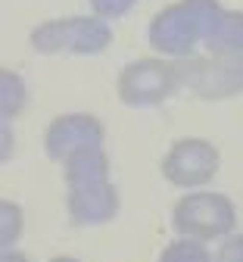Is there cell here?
<instances>
[{
	"instance_id": "1",
	"label": "cell",
	"mask_w": 243,
	"mask_h": 262,
	"mask_svg": "<svg viewBox=\"0 0 243 262\" xmlns=\"http://www.w3.org/2000/svg\"><path fill=\"white\" fill-rule=\"evenodd\" d=\"M222 7L215 0H178L150 22V44L165 56H187L212 31Z\"/></svg>"
},
{
	"instance_id": "2",
	"label": "cell",
	"mask_w": 243,
	"mask_h": 262,
	"mask_svg": "<svg viewBox=\"0 0 243 262\" xmlns=\"http://www.w3.org/2000/svg\"><path fill=\"white\" fill-rule=\"evenodd\" d=\"M171 225H175V231L181 237L206 244V241H218L231 234V228L237 225V209L225 193L193 190L175 203Z\"/></svg>"
},
{
	"instance_id": "3",
	"label": "cell",
	"mask_w": 243,
	"mask_h": 262,
	"mask_svg": "<svg viewBox=\"0 0 243 262\" xmlns=\"http://www.w3.org/2000/svg\"><path fill=\"white\" fill-rule=\"evenodd\" d=\"M113 41L109 25L97 16L53 19L31 31V47L38 53H100Z\"/></svg>"
},
{
	"instance_id": "4",
	"label": "cell",
	"mask_w": 243,
	"mask_h": 262,
	"mask_svg": "<svg viewBox=\"0 0 243 262\" xmlns=\"http://www.w3.org/2000/svg\"><path fill=\"white\" fill-rule=\"evenodd\" d=\"M119 97L128 106H159L168 100L181 84L178 62H162V59H134L128 62L119 75Z\"/></svg>"
},
{
	"instance_id": "5",
	"label": "cell",
	"mask_w": 243,
	"mask_h": 262,
	"mask_svg": "<svg viewBox=\"0 0 243 262\" xmlns=\"http://www.w3.org/2000/svg\"><path fill=\"white\" fill-rule=\"evenodd\" d=\"M181 84L206 100H225L243 91V56H206L178 62Z\"/></svg>"
},
{
	"instance_id": "6",
	"label": "cell",
	"mask_w": 243,
	"mask_h": 262,
	"mask_svg": "<svg viewBox=\"0 0 243 262\" xmlns=\"http://www.w3.org/2000/svg\"><path fill=\"white\" fill-rule=\"evenodd\" d=\"M218 166H222L218 150L209 141H203V138H184L178 144H171V150L165 153L162 175H165L168 184L193 190V187L209 184L215 178Z\"/></svg>"
},
{
	"instance_id": "7",
	"label": "cell",
	"mask_w": 243,
	"mask_h": 262,
	"mask_svg": "<svg viewBox=\"0 0 243 262\" xmlns=\"http://www.w3.org/2000/svg\"><path fill=\"white\" fill-rule=\"evenodd\" d=\"M103 131L100 119L94 116H84V113H69V116H56L44 135V147H47V156L56 159V162H65L69 156H75L81 150H97L103 147Z\"/></svg>"
},
{
	"instance_id": "8",
	"label": "cell",
	"mask_w": 243,
	"mask_h": 262,
	"mask_svg": "<svg viewBox=\"0 0 243 262\" xmlns=\"http://www.w3.org/2000/svg\"><path fill=\"white\" fill-rule=\"evenodd\" d=\"M65 209L75 225H103L119 212V190L113 187L109 178L72 184L65 193Z\"/></svg>"
},
{
	"instance_id": "9",
	"label": "cell",
	"mask_w": 243,
	"mask_h": 262,
	"mask_svg": "<svg viewBox=\"0 0 243 262\" xmlns=\"http://www.w3.org/2000/svg\"><path fill=\"white\" fill-rule=\"evenodd\" d=\"M206 47L215 56H243V13L222 10L212 31L206 35Z\"/></svg>"
},
{
	"instance_id": "10",
	"label": "cell",
	"mask_w": 243,
	"mask_h": 262,
	"mask_svg": "<svg viewBox=\"0 0 243 262\" xmlns=\"http://www.w3.org/2000/svg\"><path fill=\"white\" fill-rule=\"evenodd\" d=\"M25 106V84L16 72H4L0 75V110H4V122H10L13 116H19Z\"/></svg>"
},
{
	"instance_id": "11",
	"label": "cell",
	"mask_w": 243,
	"mask_h": 262,
	"mask_svg": "<svg viewBox=\"0 0 243 262\" xmlns=\"http://www.w3.org/2000/svg\"><path fill=\"white\" fill-rule=\"evenodd\" d=\"M159 262H215V259L209 256V250H206L200 241L181 237V241H171V244L162 250Z\"/></svg>"
},
{
	"instance_id": "12",
	"label": "cell",
	"mask_w": 243,
	"mask_h": 262,
	"mask_svg": "<svg viewBox=\"0 0 243 262\" xmlns=\"http://www.w3.org/2000/svg\"><path fill=\"white\" fill-rule=\"evenodd\" d=\"M0 215H4V231H0V244H4V250L13 247V241L22 234V209L16 203H4L0 206Z\"/></svg>"
},
{
	"instance_id": "13",
	"label": "cell",
	"mask_w": 243,
	"mask_h": 262,
	"mask_svg": "<svg viewBox=\"0 0 243 262\" xmlns=\"http://www.w3.org/2000/svg\"><path fill=\"white\" fill-rule=\"evenodd\" d=\"M131 7H134V0H91V10H94L97 16H106V19L125 16Z\"/></svg>"
},
{
	"instance_id": "14",
	"label": "cell",
	"mask_w": 243,
	"mask_h": 262,
	"mask_svg": "<svg viewBox=\"0 0 243 262\" xmlns=\"http://www.w3.org/2000/svg\"><path fill=\"white\" fill-rule=\"evenodd\" d=\"M215 262H243V234L237 237H228L222 247H218V256Z\"/></svg>"
},
{
	"instance_id": "15",
	"label": "cell",
	"mask_w": 243,
	"mask_h": 262,
	"mask_svg": "<svg viewBox=\"0 0 243 262\" xmlns=\"http://www.w3.org/2000/svg\"><path fill=\"white\" fill-rule=\"evenodd\" d=\"M4 262H28L22 253H16V250H4Z\"/></svg>"
},
{
	"instance_id": "16",
	"label": "cell",
	"mask_w": 243,
	"mask_h": 262,
	"mask_svg": "<svg viewBox=\"0 0 243 262\" xmlns=\"http://www.w3.org/2000/svg\"><path fill=\"white\" fill-rule=\"evenodd\" d=\"M50 262H78V259H72V256H53Z\"/></svg>"
}]
</instances>
